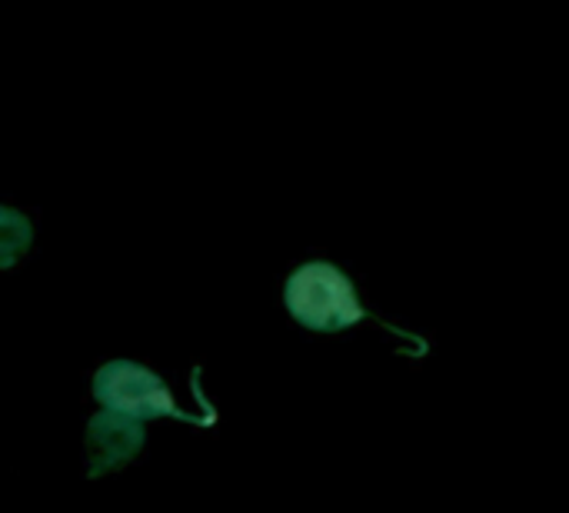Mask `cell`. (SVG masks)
Masks as SVG:
<instances>
[{
    "label": "cell",
    "instance_id": "3957f363",
    "mask_svg": "<svg viewBox=\"0 0 569 513\" xmlns=\"http://www.w3.org/2000/svg\"><path fill=\"white\" fill-rule=\"evenodd\" d=\"M140 447H143V427L130 414L103 407V414H97L87 427V454H90L93 477L103 471H120L127 461L137 457Z\"/></svg>",
    "mask_w": 569,
    "mask_h": 513
},
{
    "label": "cell",
    "instance_id": "7a4b0ae2",
    "mask_svg": "<svg viewBox=\"0 0 569 513\" xmlns=\"http://www.w3.org/2000/svg\"><path fill=\"white\" fill-rule=\"evenodd\" d=\"M93 397L100 407L130 414L137 421H157V417H173V421H187V424H213L217 417H190L177 407L170 387L147 371L143 364H130V361H113L107 367L97 371L93 377Z\"/></svg>",
    "mask_w": 569,
    "mask_h": 513
},
{
    "label": "cell",
    "instance_id": "6da1fadb",
    "mask_svg": "<svg viewBox=\"0 0 569 513\" xmlns=\"http://www.w3.org/2000/svg\"><path fill=\"white\" fill-rule=\"evenodd\" d=\"M283 304L293 320H300L307 331L337 334L367 317V310L357 300L353 280L337 270L333 264L313 260L290 274L283 287Z\"/></svg>",
    "mask_w": 569,
    "mask_h": 513
}]
</instances>
